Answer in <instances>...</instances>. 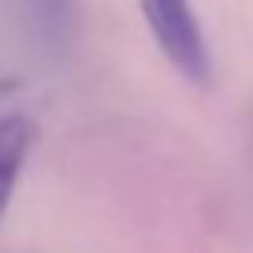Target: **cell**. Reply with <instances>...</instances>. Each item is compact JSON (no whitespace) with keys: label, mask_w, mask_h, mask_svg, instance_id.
<instances>
[{"label":"cell","mask_w":253,"mask_h":253,"mask_svg":"<svg viewBox=\"0 0 253 253\" xmlns=\"http://www.w3.org/2000/svg\"><path fill=\"white\" fill-rule=\"evenodd\" d=\"M142 15L164 60L194 86L212 82V56L201 34L194 0H142Z\"/></svg>","instance_id":"cell-1"},{"label":"cell","mask_w":253,"mask_h":253,"mask_svg":"<svg viewBox=\"0 0 253 253\" xmlns=\"http://www.w3.org/2000/svg\"><path fill=\"white\" fill-rule=\"evenodd\" d=\"M30 145H34V123L19 112H4L0 116V220L11 205V194L19 186Z\"/></svg>","instance_id":"cell-2"},{"label":"cell","mask_w":253,"mask_h":253,"mask_svg":"<svg viewBox=\"0 0 253 253\" xmlns=\"http://www.w3.org/2000/svg\"><path fill=\"white\" fill-rule=\"evenodd\" d=\"M30 15L38 23V34L45 38V45H52V48L67 45L75 0H30Z\"/></svg>","instance_id":"cell-3"}]
</instances>
